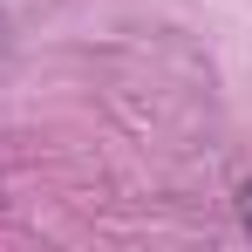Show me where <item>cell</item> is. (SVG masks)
Wrapping results in <instances>:
<instances>
[{
  "label": "cell",
  "mask_w": 252,
  "mask_h": 252,
  "mask_svg": "<svg viewBox=\"0 0 252 252\" xmlns=\"http://www.w3.org/2000/svg\"><path fill=\"white\" fill-rule=\"evenodd\" d=\"M239 218H246V232H252V184L239 191Z\"/></svg>",
  "instance_id": "cell-1"
}]
</instances>
